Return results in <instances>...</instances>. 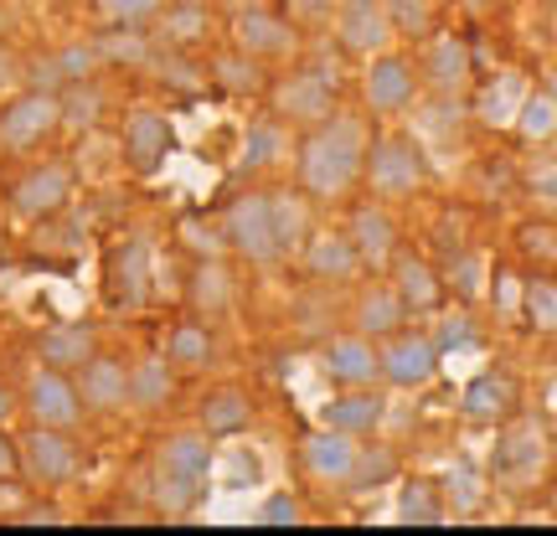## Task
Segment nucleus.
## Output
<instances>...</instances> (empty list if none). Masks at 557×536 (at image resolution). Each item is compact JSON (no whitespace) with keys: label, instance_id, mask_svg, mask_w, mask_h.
Listing matches in <instances>:
<instances>
[{"label":"nucleus","instance_id":"ea45409f","mask_svg":"<svg viewBox=\"0 0 557 536\" xmlns=\"http://www.w3.org/2000/svg\"><path fill=\"white\" fill-rule=\"evenodd\" d=\"M444 289H449L459 304H485V289H491V263H485V253H475V248L455 253L449 269H444Z\"/></svg>","mask_w":557,"mask_h":536},{"label":"nucleus","instance_id":"7c9ffc66","mask_svg":"<svg viewBox=\"0 0 557 536\" xmlns=\"http://www.w3.org/2000/svg\"><path fill=\"white\" fill-rule=\"evenodd\" d=\"M218 325H207V320L186 315L176 320L171 331H165V357H171V366H176L181 377H197V372H207L212 366V357H218V336H212Z\"/></svg>","mask_w":557,"mask_h":536},{"label":"nucleus","instance_id":"2eb2a0df","mask_svg":"<svg viewBox=\"0 0 557 536\" xmlns=\"http://www.w3.org/2000/svg\"><path fill=\"white\" fill-rule=\"evenodd\" d=\"M357 454H361L357 434H341V428H325V423H320V428H310V434L299 438L295 464L310 485L346 490V479H351V470H357Z\"/></svg>","mask_w":557,"mask_h":536},{"label":"nucleus","instance_id":"2f4dec72","mask_svg":"<svg viewBox=\"0 0 557 536\" xmlns=\"http://www.w3.org/2000/svg\"><path fill=\"white\" fill-rule=\"evenodd\" d=\"M459 413L470 423H506L517 413V382L506 372H480L465 392H459Z\"/></svg>","mask_w":557,"mask_h":536},{"label":"nucleus","instance_id":"f704fd0d","mask_svg":"<svg viewBox=\"0 0 557 536\" xmlns=\"http://www.w3.org/2000/svg\"><path fill=\"white\" fill-rule=\"evenodd\" d=\"M527 83H521V73H496V78L485 83L475 94V120L491 124V129H511L521 114V103H527Z\"/></svg>","mask_w":557,"mask_h":536},{"label":"nucleus","instance_id":"4be33fe9","mask_svg":"<svg viewBox=\"0 0 557 536\" xmlns=\"http://www.w3.org/2000/svg\"><path fill=\"white\" fill-rule=\"evenodd\" d=\"M346 238H351V248L361 253V263L372 269V274H382L387 269V259L398 253V222H393V201H377L367 197L351 207V217H346Z\"/></svg>","mask_w":557,"mask_h":536},{"label":"nucleus","instance_id":"a878e982","mask_svg":"<svg viewBox=\"0 0 557 536\" xmlns=\"http://www.w3.org/2000/svg\"><path fill=\"white\" fill-rule=\"evenodd\" d=\"M78 392H83V408H88V413H103V417L129 413V361L99 351V357L78 372Z\"/></svg>","mask_w":557,"mask_h":536},{"label":"nucleus","instance_id":"f257e3e1","mask_svg":"<svg viewBox=\"0 0 557 536\" xmlns=\"http://www.w3.org/2000/svg\"><path fill=\"white\" fill-rule=\"evenodd\" d=\"M367 150H372V120L336 109L331 120L299 129L295 145V186L315 207H341L367 176Z\"/></svg>","mask_w":557,"mask_h":536},{"label":"nucleus","instance_id":"13d9d810","mask_svg":"<svg viewBox=\"0 0 557 536\" xmlns=\"http://www.w3.org/2000/svg\"><path fill=\"white\" fill-rule=\"evenodd\" d=\"M336 0H289V16L295 21H331Z\"/></svg>","mask_w":557,"mask_h":536},{"label":"nucleus","instance_id":"4d7b16f0","mask_svg":"<svg viewBox=\"0 0 557 536\" xmlns=\"http://www.w3.org/2000/svg\"><path fill=\"white\" fill-rule=\"evenodd\" d=\"M21 526H62V506H52V500H37V506H21Z\"/></svg>","mask_w":557,"mask_h":536},{"label":"nucleus","instance_id":"6ab92c4d","mask_svg":"<svg viewBox=\"0 0 557 536\" xmlns=\"http://www.w3.org/2000/svg\"><path fill=\"white\" fill-rule=\"evenodd\" d=\"M418 73H423V88L438 94V99H455L470 88L475 78V47L455 32H434L429 47H423V58H418Z\"/></svg>","mask_w":557,"mask_h":536},{"label":"nucleus","instance_id":"09e8293b","mask_svg":"<svg viewBox=\"0 0 557 536\" xmlns=\"http://www.w3.org/2000/svg\"><path fill=\"white\" fill-rule=\"evenodd\" d=\"M99 114H103L99 78L67 83V88H62V129H88V124H99Z\"/></svg>","mask_w":557,"mask_h":536},{"label":"nucleus","instance_id":"338daca9","mask_svg":"<svg viewBox=\"0 0 557 536\" xmlns=\"http://www.w3.org/2000/svg\"><path fill=\"white\" fill-rule=\"evenodd\" d=\"M547 423H553V434H557V398H553V417H547Z\"/></svg>","mask_w":557,"mask_h":536},{"label":"nucleus","instance_id":"dca6fc26","mask_svg":"<svg viewBox=\"0 0 557 536\" xmlns=\"http://www.w3.org/2000/svg\"><path fill=\"white\" fill-rule=\"evenodd\" d=\"M377 351H382V382L387 387H423L438 366L434 331H418V325H398L393 336L377 340Z\"/></svg>","mask_w":557,"mask_h":536},{"label":"nucleus","instance_id":"603ef678","mask_svg":"<svg viewBox=\"0 0 557 536\" xmlns=\"http://www.w3.org/2000/svg\"><path fill=\"white\" fill-rule=\"evenodd\" d=\"M259 521L263 526H299V521H305V506H299V496H289V490H274V496L259 506Z\"/></svg>","mask_w":557,"mask_h":536},{"label":"nucleus","instance_id":"473e14b6","mask_svg":"<svg viewBox=\"0 0 557 536\" xmlns=\"http://www.w3.org/2000/svg\"><path fill=\"white\" fill-rule=\"evenodd\" d=\"M150 78H156L160 88H171V94H186V99L212 94V73H207V62L186 58V47H160L156 62H150Z\"/></svg>","mask_w":557,"mask_h":536},{"label":"nucleus","instance_id":"864d4df0","mask_svg":"<svg viewBox=\"0 0 557 536\" xmlns=\"http://www.w3.org/2000/svg\"><path fill=\"white\" fill-rule=\"evenodd\" d=\"M32 242H37L41 253H78L83 227H78V222H58V233H37Z\"/></svg>","mask_w":557,"mask_h":536},{"label":"nucleus","instance_id":"a18cd8bd","mask_svg":"<svg viewBox=\"0 0 557 536\" xmlns=\"http://www.w3.org/2000/svg\"><path fill=\"white\" fill-rule=\"evenodd\" d=\"M150 32H156L160 47H186V41H201V32H207V5H165Z\"/></svg>","mask_w":557,"mask_h":536},{"label":"nucleus","instance_id":"423d86ee","mask_svg":"<svg viewBox=\"0 0 557 536\" xmlns=\"http://www.w3.org/2000/svg\"><path fill=\"white\" fill-rule=\"evenodd\" d=\"M58 129H62V88L21 83L11 99H0V150L5 155H32Z\"/></svg>","mask_w":557,"mask_h":536},{"label":"nucleus","instance_id":"f3484780","mask_svg":"<svg viewBox=\"0 0 557 536\" xmlns=\"http://www.w3.org/2000/svg\"><path fill=\"white\" fill-rule=\"evenodd\" d=\"M320 366H325V377L341 382V387H377L382 382V351L372 336H361V331H331V336L320 340Z\"/></svg>","mask_w":557,"mask_h":536},{"label":"nucleus","instance_id":"bb28decb","mask_svg":"<svg viewBox=\"0 0 557 536\" xmlns=\"http://www.w3.org/2000/svg\"><path fill=\"white\" fill-rule=\"evenodd\" d=\"M176 382L181 372L171 366L165 351H145L129 361V408L135 413H165L176 402Z\"/></svg>","mask_w":557,"mask_h":536},{"label":"nucleus","instance_id":"c756f323","mask_svg":"<svg viewBox=\"0 0 557 536\" xmlns=\"http://www.w3.org/2000/svg\"><path fill=\"white\" fill-rule=\"evenodd\" d=\"M207 73H212V94H227V99H263V88H269V62L248 58L243 47H227L218 58L207 62Z\"/></svg>","mask_w":557,"mask_h":536},{"label":"nucleus","instance_id":"0eeeda50","mask_svg":"<svg viewBox=\"0 0 557 536\" xmlns=\"http://www.w3.org/2000/svg\"><path fill=\"white\" fill-rule=\"evenodd\" d=\"M227 37H233V47H243L248 58L259 62H289L299 58V47H305V32H299V21L289 16V11H274V5H243V11H233L227 16Z\"/></svg>","mask_w":557,"mask_h":536},{"label":"nucleus","instance_id":"680f3d73","mask_svg":"<svg viewBox=\"0 0 557 536\" xmlns=\"http://www.w3.org/2000/svg\"><path fill=\"white\" fill-rule=\"evenodd\" d=\"M5 32H11V5L0 0V37H5Z\"/></svg>","mask_w":557,"mask_h":536},{"label":"nucleus","instance_id":"f8f14e48","mask_svg":"<svg viewBox=\"0 0 557 536\" xmlns=\"http://www.w3.org/2000/svg\"><path fill=\"white\" fill-rule=\"evenodd\" d=\"M21 408L32 413V423H52V428H78V417L88 413L78 392V377L73 372H58L37 361L26 382H21Z\"/></svg>","mask_w":557,"mask_h":536},{"label":"nucleus","instance_id":"58836bf2","mask_svg":"<svg viewBox=\"0 0 557 536\" xmlns=\"http://www.w3.org/2000/svg\"><path fill=\"white\" fill-rule=\"evenodd\" d=\"M393 475H398V454L387 444H377V438H361V454L351 479H346V496H372L382 485H393Z\"/></svg>","mask_w":557,"mask_h":536},{"label":"nucleus","instance_id":"9d476101","mask_svg":"<svg viewBox=\"0 0 557 536\" xmlns=\"http://www.w3.org/2000/svg\"><path fill=\"white\" fill-rule=\"evenodd\" d=\"M418 88H423V73L408 52H377L367 58V73H361V103L372 120H398L418 103Z\"/></svg>","mask_w":557,"mask_h":536},{"label":"nucleus","instance_id":"4c0bfd02","mask_svg":"<svg viewBox=\"0 0 557 536\" xmlns=\"http://www.w3.org/2000/svg\"><path fill=\"white\" fill-rule=\"evenodd\" d=\"M511 135H517L527 150H542V145H553L557 139V99L547 94V88H532V94H527L517 124H511Z\"/></svg>","mask_w":557,"mask_h":536},{"label":"nucleus","instance_id":"c85d7f7f","mask_svg":"<svg viewBox=\"0 0 557 536\" xmlns=\"http://www.w3.org/2000/svg\"><path fill=\"white\" fill-rule=\"evenodd\" d=\"M387 417V402L372 392V387H346L336 398L320 408V423L325 428H341V434H357V438H372Z\"/></svg>","mask_w":557,"mask_h":536},{"label":"nucleus","instance_id":"393cba45","mask_svg":"<svg viewBox=\"0 0 557 536\" xmlns=\"http://www.w3.org/2000/svg\"><path fill=\"white\" fill-rule=\"evenodd\" d=\"M398 325H408V304H403V295L393 289V278H367V284H357V295H351V331H361V336H393Z\"/></svg>","mask_w":557,"mask_h":536},{"label":"nucleus","instance_id":"69168bd1","mask_svg":"<svg viewBox=\"0 0 557 536\" xmlns=\"http://www.w3.org/2000/svg\"><path fill=\"white\" fill-rule=\"evenodd\" d=\"M553 479H557V434H553Z\"/></svg>","mask_w":557,"mask_h":536},{"label":"nucleus","instance_id":"7ed1b4c3","mask_svg":"<svg viewBox=\"0 0 557 536\" xmlns=\"http://www.w3.org/2000/svg\"><path fill=\"white\" fill-rule=\"evenodd\" d=\"M491 479L500 496H537L553 479V423L542 413H511L491 449Z\"/></svg>","mask_w":557,"mask_h":536},{"label":"nucleus","instance_id":"a19ab883","mask_svg":"<svg viewBox=\"0 0 557 536\" xmlns=\"http://www.w3.org/2000/svg\"><path fill=\"white\" fill-rule=\"evenodd\" d=\"M521 320L537 336H557V274H527V295H521Z\"/></svg>","mask_w":557,"mask_h":536},{"label":"nucleus","instance_id":"37998d69","mask_svg":"<svg viewBox=\"0 0 557 536\" xmlns=\"http://www.w3.org/2000/svg\"><path fill=\"white\" fill-rule=\"evenodd\" d=\"M99 37V52L109 67H150L160 52V41L150 32H94Z\"/></svg>","mask_w":557,"mask_h":536},{"label":"nucleus","instance_id":"b1692460","mask_svg":"<svg viewBox=\"0 0 557 536\" xmlns=\"http://www.w3.org/2000/svg\"><path fill=\"white\" fill-rule=\"evenodd\" d=\"M37 361H47V366H58V372H73L78 377L88 361L103 351L99 340V325H88V320H58V325H47L37 336Z\"/></svg>","mask_w":557,"mask_h":536},{"label":"nucleus","instance_id":"0e129e2a","mask_svg":"<svg viewBox=\"0 0 557 536\" xmlns=\"http://www.w3.org/2000/svg\"><path fill=\"white\" fill-rule=\"evenodd\" d=\"M171 5H212V0H171Z\"/></svg>","mask_w":557,"mask_h":536},{"label":"nucleus","instance_id":"5fc2aeb1","mask_svg":"<svg viewBox=\"0 0 557 536\" xmlns=\"http://www.w3.org/2000/svg\"><path fill=\"white\" fill-rule=\"evenodd\" d=\"M21 83H26V67H21V58L5 47V37H0V99H11Z\"/></svg>","mask_w":557,"mask_h":536},{"label":"nucleus","instance_id":"72a5a7b5","mask_svg":"<svg viewBox=\"0 0 557 536\" xmlns=\"http://www.w3.org/2000/svg\"><path fill=\"white\" fill-rule=\"evenodd\" d=\"M449 516V496H444V485L438 479H403L398 500H393V521H403V526H438V521Z\"/></svg>","mask_w":557,"mask_h":536},{"label":"nucleus","instance_id":"a211bd4d","mask_svg":"<svg viewBox=\"0 0 557 536\" xmlns=\"http://www.w3.org/2000/svg\"><path fill=\"white\" fill-rule=\"evenodd\" d=\"M238 304V274L227 269L222 253H207L186 269V315L207 320V325H222Z\"/></svg>","mask_w":557,"mask_h":536},{"label":"nucleus","instance_id":"9b49d317","mask_svg":"<svg viewBox=\"0 0 557 536\" xmlns=\"http://www.w3.org/2000/svg\"><path fill=\"white\" fill-rule=\"evenodd\" d=\"M78 438L73 428H52V423H32L21 434V479H32L37 490H62L78 479Z\"/></svg>","mask_w":557,"mask_h":536},{"label":"nucleus","instance_id":"3c124183","mask_svg":"<svg viewBox=\"0 0 557 536\" xmlns=\"http://www.w3.org/2000/svg\"><path fill=\"white\" fill-rule=\"evenodd\" d=\"M521 180H527V197L537 201V207L557 212V160L553 155H537L527 171H521Z\"/></svg>","mask_w":557,"mask_h":536},{"label":"nucleus","instance_id":"aec40b11","mask_svg":"<svg viewBox=\"0 0 557 536\" xmlns=\"http://www.w3.org/2000/svg\"><path fill=\"white\" fill-rule=\"evenodd\" d=\"M295 124H284L274 109H263L253 120L243 124V139H238V171L243 176H269L278 171L284 160L295 155Z\"/></svg>","mask_w":557,"mask_h":536},{"label":"nucleus","instance_id":"bf43d9fd","mask_svg":"<svg viewBox=\"0 0 557 536\" xmlns=\"http://www.w3.org/2000/svg\"><path fill=\"white\" fill-rule=\"evenodd\" d=\"M11 413H16V392H11V382L0 377V423H5Z\"/></svg>","mask_w":557,"mask_h":536},{"label":"nucleus","instance_id":"49530a36","mask_svg":"<svg viewBox=\"0 0 557 536\" xmlns=\"http://www.w3.org/2000/svg\"><path fill=\"white\" fill-rule=\"evenodd\" d=\"M434 346L438 357L444 351H459V346H480V325H475V304H455V310H434Z\"/></svg>","mask_w":557,"mask_h":536},{"label":"nucleus","instance_id":"f03ea898","mask_svg":"<svg viewBox=\"0 0 557 536\" xmlns=\"http://www.w3.org/2000/svg\"><path fill=\"white\" fill-rule=\"evenodd\" d=\"M212 459H218V438L207 428H171L160 434L156 454H150V506L160 516H186L197 511L212 479Z\"/></svg>","mask_w":557,"mask_h":536},{"label":"nucleus","instance_id":"cd10ccee","mask_svg":"<svg viewBox=\"0 0 557 536\" xmlns=\"http://www.w3.org/2000/svg\"><path fill=\"white\" fill-rule=\"evenodd\" d=\"M253 417H259V408H253V398H248V387H243V382H218V387L201 398L197 423L212 438H238V434L253 428Z\"/></svg>","mask_w":557,"mask_h":536},{"label":"nucleus","instance_id":"c9c22d12","mask_svg":"<svg viewBox=\"0 0 557 536\" xmlns=\"http://www.w3.org/2000/svg\"><path fill=\"white\" fill-rule=\"evenodd\" d=\"M274 222H278V242H284V253L295 259L299 248H305V238L315 233V201L305 197L299 186L274 191Z\"/></svg>","mask_w":557,"mask_h":536},{"label":"nucleus","instance_id":"20e7f679","mask_svg":"<svg viewBox=\"0 0 557 536\" xmlns=\"http://www.w3.org/2000/svg\"><path fill=\"white\" fill-rule=\"evenodd\" d=\"M218 227H222L227 253H233V259H243V263H278V259H289V253H284V242H278L274 191H263V186H243L238 197L218 212Z\"/></svg>","mask_w":557,"mask_h":536},{"label":"nucleus","instance_id":"8fccbe9b","mask_svg":"<svg viewBox=\"0 0 557 536\" xmlns=\"http://www.w3.org/2000/svg\"><path fill=\"white\" fill-rule=\"evenodd\" d=\"M114 289H120L129 304L150 295V269H145V248H124L120 253V269H114Z\"/></svg>","mask_w":557,"mask_h":536},{"label":"nucleus","instance_id":"39448f33","mask_svg":"<svg viewBox=\"0 0 557 536\" xmlns=\"http://www.w3.org/2000/svg\"><path fill=\"white\" fill-rule=\"evenodd\" d=\"M361 186L377 201H413L423 197L429 186V155L408 129H387V135H372V150H367V176Z\"/></svg>","mask_w":557,"mask_h":536},{"label":"nucleus","instance_id":"052dcab7","mask_svg":"<svg viewBox=\"0 0 557 536\" xmlns=\"http://www.w3.org/2000/svg\"><path fill=\"white\" fill-rule=\"evenodd\" d=\"M496 0H459V11H491Z\"/></svg>","mask_w":557,"mask_h":536},{"label":"nucleus","instance_id":"c03bdc74","mask_svg":"<svg viewBox=\"0 0 557 536\" xmlns=\"http://www.w3.org/2000/svg\"><path fill=\"white\" fill-rule=\"evenodd\" d=\"M52 58H58L62 88H67V83H94L103 67H109V62H103V52H99V37H73V41H62Z\"/></svg>","mask_w":557,"mask_h":536},{"label":"nucleus","instance_id":"de8ad7c7","mask_svg":"<svg viewBox=\"0 0 557 536\" xmlns=\"http://www.w3.org/2000/svg\"><path fill=\"white\" fill-rule=\"evenodd\" d=\"M517 253H521V263H527V269H557V222L553 217L521 222Z\"/></svg>","mask_w":557,"mask_h":536},{"label":"nucleus","instance_id":"ddd939ff","mask_svg":"<svg viewBox=\"0 0 557 536\" xmlns=\"http://www.w3.org/2000/svg\"><path fill=\"white\" fill-rule=\"evenodd\" d=\"M331 32H336V47L346 58H377V52H387L398 21H393L387 0H336Z\"/></svg>","mask_w":557,"mask_h":536},{"label":"nucleus","instance_id":"e2e57ef3","mask_svg":"<svg viewBox=\"0 0 557 536\" xmlns=\"http://www.w3.org/2000/svg\"><path fill=\"white\" fill-rule=\"evenodd\" d=\"M542 88H547V94L557 99V67H547V78H542Z\"/></svg>","mask_w":557,"mask_h":536},{"label":"nucleus","instance_id":"412c9836","mask_svg":"<svg viewBox=\"0 0 557 536\" xmlns=\"http://www.w3.org/2000/svg\"><path fill=\"white\" fill-rule=\"evenodd\" d=\"M295 259H299V269H305V278H315V284H351V278L367 274V263H361V253L351 248L346 227H315Z\"/></svg>","mask_w":557,"mask_h":536},{"label":"nucleus","instance_id":"e433bc0d","mask_svg":"<svg viewBox=\"0 0 557 536\" xmlns=\"http://www.w3.org/2000/svg\"><path fill=\"white\" fill-rule=\"evenodd\" d=\"M171 0H88L99 32H150Z\"/></svg>","mask_w":557,"mask_h":536},{"label":"nucleus","instance_id":"79ce46f5","mask_svg":"<svg viewBox=\"0 0 557 536\" xmlns=\"http://www.w3.org/2000/svg\"><path fill=\"white\" fill-rule=\"evenodd\" d=\"M521 295H527V274L517 263H491V289H485V304L500 325H517L521 320Z\"/></svg>","mask_w":557,"mask_h":536},{"label":"nucleus","instance_id":"6e6552de","mask_svg":"<svg viewBox=\"0 0 557 536\" xmlns=\"http://www.w3.org/2000/svg\"><path fill=\"white\" fill-rule=\"evenodd\" d=\"M73 191H78V165L73 160H37V165H26L11 180L5 207H11L16 222H41V217H58L62 207L73 201Z\"/></svg>","mask_w":557,"mask_h":536},{"label":"nucleus","instance_id":"4468645a","mask_svg":"<svg viewBox=\"0 0 557 536\" xmlns=\"http://www.w3.org/2000/svg\"><path fill=\"white\" fill-rule=\"evenodd\" d=\"M171 150H176V124H171V114H165V109H156V103H139V109H129V114H124L120 155H124V165H129L135 176H156L160 165L171 160Z\"/></svg>","mask_w":557,"mask_h":536},{"label":"nucleus","instance_id":"1a4fd4ad","mask_svg":"<svg viewBox=\"0 0 557 536\" xmlns=\"http://www.w3.org/2000/svg\"><path fill=\"white\" fill-rule=\"evenodd\" d=\"M263 99H269V109H274L278 120L295 124V129H310V124L331 120L341 109L336 83L325 78V73H315V67H284V73H274L269 88H263Z\"/></svg>","mask_w":557,"mask_h":536},{"label":"nucleus","instance_id":"6e6d98bb","mask_svg":"<svg viewBox=\"0 0 557 536\" xmlns=\"http://www.w3.org/2000/svg\"><path fill=\"white\" fill-rule=\"evenodd\" d=\"M16 479H21V444L0 423V485H16Z\"/></svg>","mask_w":557,"mask_h":536},{"label":"nucleus","instance_id":"5701e85b","mask_svg":"<svg viewBox=\"0 0 557 536\" xmlns=\"http://www.w3.org/2000/svg\"><path fill=\"white\" fill-rule=\"evenodd\" d=\"M382 274L393 278V289L403 295L408 315H434L438 304H444V269H434V263L423 259V253H413V248H398Z\"/></svg>","mask_w":557,"mask_h":536}]
</instances>
